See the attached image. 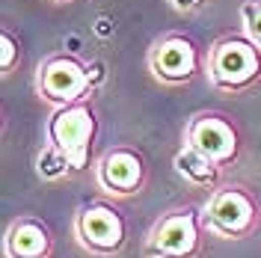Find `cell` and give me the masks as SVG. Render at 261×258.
<instances>
[{"label": "cell", "mask_w": 261, "mask_h": 258, "mask_svg": "<svg viewBox=\"0 0 261 258\" xmlns=\"http://www.w3.org/2000/svg\"><path fill=\"white\" fill-rule=\"evenodd\" d=\"M95 134H98V119L95 110L86 101L57 107L54 116L48 119V145H54L63 154L71 169H83L89 163Z\"/></svg>", "instance_id": "obj_1"}, {"label": "cell", "mask_w": 261, "mask_h": 258, "mask_svg": "<svg viewBox=\"0 0 261 258\" xmlns=\"http://www.w3.org/2000/svg\"><path fill=\"white\" fill-rule=\"evenodd\" d=\"M208 74L217 89L238 92L261 74V54L252 39H223L217 42L208 57Z\"/></svg>", "instance_id": "obj_2"}, {"label": "cell", "mask_w": 261, "mask_h": 258, "mask_svg": "<svg viewBox=\"0 0 261 258\" xmlns=\"http://www.w3.org/2000/svg\"><path fill=\"white\" fill-rule=\"evenodd\" d=\"M101 78V71H89L83 63L74 57H50L48 63L39 68V92L48 98L50 104L65 107V104H77L83 95L92 89V83Z\"/></svg>", "instance_id": "obj_3"}, {"label": "cell", "mask_w": 261, "mask_h": 258, "mask_svg": "<svg viewBox=\"0 0 261 258\" xmlns=\"http://www.w3.org/2000/svg\"><path fill=\"white\" fill-rule=\"evenodd\" d=\"M255 220H258V205L241 187L217 190L205 205V226L211 228L214 235H223V238L249 235L255 228Z\"/></svg>", "instance_id": "obj_4"}, {"label": "cell", "mask_w": 261, "mask_h": 258, "mask_svg": "<svg viewBox=\"0 0 261 258\" xmlns=\"http://www.w3.org/2000/svg\"><path fill=\"white\" fill-rule=\"evenodd\" d=\"M196 249H199V214L193 208L172 211L158 220L146 243L148 258H193Z\"/></svg>", "instance_id": "obj_5"}, {"label": "cell", "mask_w": 261, "mask_h": 258, "mask_svg": "<svg viewBox=\"0 0 261 258\" xmlns=\"http://www.w3.org/2000/svg\"><path fill=\"white\" fill-rule=\"evenodd\" d=\"M74 228H77V238H81L83 246L98 252V255H113L125 243V220H122V214L113 205H104V202L86 205L77 214Z\"/></svg>", "instance_id": "obj_6"}, {"label": "cell", "mask_w": 261, "mask_h": 258, "mask_svg": "<svg viewBox=\"0 0 261 258\" xmlns=\"http://www.w3.org/2000/svg\"><path fill=\"white\" fill-rule=\"evenodd\" d=\"M184 140L217 166H226L238 158V131L220 116H196Z\"/></svg>", "instance_id": "obj_7"}, {"label": "cell", "mask_w": 261, "mask_h": 258, "mask_svg": "<svg viewBox=\"0 0 261 258\" xmlns=\"http://www.w3.org/2000/svg\"><path fill=\"white\" fill-rule=\"evenodd\" d=\"M151 71L163 83H187L199 71V54L196 45L184 36H166L151 48Z\"/></svg>", "instance_id": "obj_8"}, {"label": "cell", "mask_w": 261, "mask_h": 258, "mask_svg": "<svg viewBox=\"0 0 261 258\" xmlns=\"http://www.w3.org/2000/svg\"><path fill=\"white\" fill-rule=\"evenodd\" d=\"M146 178V166L143 158L130 148H113L107 151L101 163H98V184L116 196H130L143 187Z\"/></svg>", "instance_id": "obj_9"}, {"label": "cell", "mask_w": 261, "mask_h": 258, "mask_svg": "<svg viewBox=\"0 0 261 258\" xmlns=\"http://www.w3.org/2000/svg\"><path fill=\"white\" fill-rule=\"evenodd\" d=\"M6 258H48L50 252V231L39 220H15L6 238H3Z\"/></svg>", "instance_id": "obj_10"}, {"label": "cell", "mask_w": 261, "mask_h": 258, "mask_svg": "<svg viewBox=\"0 0 261 258\" xmlns=\"http://www.w3.org/2000/svg\"><path fill=\"white\" fill-rule=\"evenodd\" d=\"M172 163H175V169H178L181 175L187 178L190 184H196V187H211L214 181H217V175H220V166L211 163L205 154H199L190 145H184Z\"/></svg>", "instance_id": "obj_11"}, {"label": "cell", "mask_w": 261, "mask_h": 258, "mask_svg": "<svg viewBox=\"0 0 261 258\" xmlns=\"http://www.w3.org/2000/svg\"><path fill=\"white\" fill-rule=\"evenodd\" d=\"M68 169H71L68 161H65L54 145H48V148L39 154V175H42V178H50V181H54V178H63Z\"/></svg>", "instance_id": "obj_12"}, {"label": "cell", "mask_w": 261, "mask_h": 258, "mask_svg": "<svg viewBox=\"0 0 261 258\" xmlns=\"http://www.w3.org/2000/svg\"><path fill=\"white\" fill-rule=\"evenodd\" d=\"M241 15H244L246 36L261 48V3H246L244 9H241Z\"/></svg>", "instance_id": "obj_13"}, {"label": "cell", "mask_w": 261, "mask_h": 258, "mask_svg": "<svg viewBox=\"0 0 261 258\" xmlns=\"http://www.w3.org/2000/svg\"><path fill=\"white\" fill-rule=\"evenodd\" d=\"M15 60H18V42L9 33H3V36H0V68L9 71V68L15 65Z\"/></svg>", "instance_id": "obj_14"}, {"label": "cell", "mask_w": 261, "mask_h": 258, "mask_svg": "<svg viewBox=\"0 0 261 258\" xmlns=\"http://www.w3.org/2000/svg\"><path fill=\"white\" fill-rule=\"evenodd\" d=\"M172 3H175L178 9H193V6H199V3H202V0H172Z\"/></svg>", "instance_id": "obj_15"}, {"label": "cell", "mask_w": 261, "mask_h": 258, "mask_svg": "<svg viewBox=\"0 0 261 258\" xmlns=\"http://www.w3.org/2000/svg\"><path fill=\"white\" fill-rule=\"evenodd\" d=\"M60 3H63V0H60Z\"/></svg>", "instance_id": "obj_16"}]
</instances>
